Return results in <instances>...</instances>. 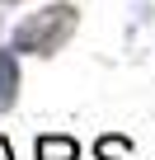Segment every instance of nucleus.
Wrapping results in <instances>:
<instances>
[{
    "label": "nucleus",
    "instance_id": "f257e3e1",
    "mask_svg": "<svg viewBox=\"0 0 155 160\" xmlns=\"http://www.w3.org/2000/svg\"><path fill=\"white\" fill-rule=\"evenodd\" d=\"M75 24H80V10H75V5H66V0L42 5L38 14H28V19L14 28L10 47L24 52V57H56V52L75 38Z\"/></svg>",
    "mask_w": 155,
    "mask_h": 160
},
{
    "label": "nucleus",
    "instance_id": "f03ea898",
    "mask_svg": "<svg viewBox=\"0 0 155 160\" xmlns=\"http://www.w3.org/2000/svg\"><path fill=\"white\" fill-rule=\"evenodd\" d=\"M19 99V52L0 47V118H5Z\"/></svg>",
    "mask_w": 155,
    "mask_h": 160
},
{
    "label": "nucleus",
    "instance_id": "7ed1b4c3",
    "mask_svg": "<svg viewBox=\"0 0 155 160\" xmlns=\"http://www.w3.org/2000/svg\"><path fill=\"white\" fill-rule=\"evenodd\" d=\"M33 155H38V160H80V141L52 132V137H38V141H33Z\"/></svg>",
    "mask_w": 155,
    "mask_h": 160
},
{
    "label": "nucleus",
    "instance_id": "20e7f679",
    "mask_svg": "<svg viewBox=\"0 0 155 160\" xmlns=\"http://www.w3.org/2000/svg\"><path fill=\"white\" fill-rule=\"evenodd\" d=\"M94 155H99V160H127V155H132V141H127V137H99V141H94Z\"/></svg>",
    "mask_w": 155,
    "mask_h": 160
},
{
    "label": "nucleus",
    "instance_id": "39448f33",
    "mask_svg": "<svg viewBox=\"0 0 155 160\" xmlns=\"http://www.w3.org/2000/svg\"><path fill=\"white\" fill-rule=\"evenodd\" d=\"M0 160H14V151H10V141L0 137Z\"/></svg>",
    "mask_w": 155,
    "mask_h": 160
},
{
    "label": "nucleus",
    "instance_id": "423d86ee",
    "mask_svg": "<svg viewBox=\"0 0 155 160\" xmlns=\"http://www.w3.org/2000/svg\"><path fill=\"white\" fill-rule=\"evenodd\" d=\"M5 5H14V0H5Z\"/></svg>",
    "mask_w": 155,
    "mask_h": 160
}]
</instances>
